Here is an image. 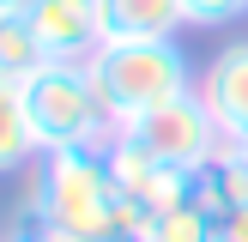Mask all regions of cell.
I'll return each instance as SVG.
<instances>
[{
	"label": "cell",
	"mask_w": 248,
	"mask_h": 242,
	"mask_svg": "<svg viewBox=\"0 0 248 242\" xmlns=\"http://www.w3.org/2000/svg\"><path fill=\"white\" fill-rule=\"evenodd\" d=\"M85 67H91V79H97V97H103L115 133L133 127L140 115H152L157 103L188 97L194 85H200L176 36H157V43H103Z\"/></svg>",
	"instance_id": "6da1fadb"
},
{
	"label": "cell",
	"mask_w": 248,
	"mask_h": 242,
	"mask_svg": "<svg viewBox=\"0 0 248 242\" xmlns=\"http://www.w3.org/2000/svg\"><path fill=\"white\" fill-rule=\"evenodd\" d=\"M24 115H31V133L43 151H79V145L115 139V121H109L85 60H48L36 79H24Z\"/></svg>",
	"instance_id": "7a4b0ae2"
},
{
	"label": "cell",
	"mask_w": 248,
	"mask_h": 242,
	"mask_svg": "<svg viewBox=\"0 0 248 242\" xmlns=\"http://www.w3.org/2000/svg\"><path fill=\"white\" fill-rule=\"evenodd\" d=\"M36 206L48 224L85 230V236H109L121 212V182L109 169L103 145H79V151H43L36 157Z\"/></svg>",
	"instance_id": "3957f363"
},
{
	"label": "cell",
	"mask_w": 248,
	"mask_h": 242,
	"mask_svg": "<svg viewBox=\"0 0 248 242\" xmlns=\"http://www.w3.org/2000/svg\"><path fill=\"white\" fill-rule=\"evenodd\" d=\"M121 133H127V139H140L157 164H176V169H200L206 157L224 151V127H218V115L206 109L200 91L157 103L152 115H140L133 127H121Z\"/></svg>",
	"instance_id": "277c9868"
},
{
	"label": "cell",
	"mask_w": 248,
	"mask_h": 242,
	"mask_svg": "<svg viewBox=\"0 0 248 242\" xmlns=\"http://www.w3.org/2000/svg\"><path fill=\"white\" fill-rule=\"evenodd\" d=\"M48 60H91L103 48V12L97 0H31L24 6Z\"/></svg>",
	"instance_id": "5b68a950"
},
{
	"label": "cell",
	"mask_w": 248,
	"mask_h": 242,
	"mask_svg": "<svg viewBox=\"0 0 248 242\" xmlns=\"http://www.w3.org/2000/svg\"><path fill=\"white\" fill-rule=\"evenodd\" d=\"M194 91H200L206 109L218 115L224 139L248 133V36H242V43H224L212 60H206V73H200Z\"/></svg>",
	"instance_id": "8992f818"
},
{
	"label": "cell",
	"mask_w": 248,
	"mask_h": 242,
	"mask_svg": "<svg viewBox=\"0 0 248 242\" xmlns=\"http://www.w3.org/2000/svg\"><path fill=\"white\" fill-rule=\"evenodd\" d=\"M103 12V43H157L188 24L182 0H97Z\"/></svg>",
	"instance_id": "52a82bcc"
},
{
	"label": "cell",
	"mask_w": 248,
	"mask_h": 242,
	"mask_svg": "<svg viewBox=\"0 0 248 242\" xmlns=\"http://www.w3.org/2000/svg\"><path fill=\"white\" fill-rule=\"evenodd\" d=\"M188 206H200L212 224L230 218L236 206H248V164L230 151V145H224L218 157H206V164L188 176Z\"/></svg>",
	"instance_id": "ba28073f"
},
{
	"label": "cell",
	"mask_w": 248,
	"mask_h": 242,
	"mask_svg": "<svg viewBox=\"0 0 248 242\" xmlns=\"http://www.w3.org/2000/svg\"><path fill=\"white\" fill-rule=\"evenodd\" d=\"M36 157H43V145L31 133V115H24V85L0 79V176L36 164Z\"/></svg>",
	"instance_id": "9c48e42d"
},
{
	"label": "cell",
	"mask_w": 248,
	"mask_h": 242,
	"mask_svg": "<svg viewBox=\"0 0 248 242\" xmlns=\"http://www.w3.org/2000/svg\"><path fill=\"white\" fill-rule=\"evenodd\" d=\"M43 67H48V55H43V43H36L31 18H24V12H0V79L24 85Z\"/></svg>",
	"instance_id": "30bf717a"
},
{
	"label": "cell",
	"mask_w": 248,
	"mask_h": 242,
	"mask_svg": "<svg viewBox=\"0 0 248 242\" xmlns=\"http://www.w3.org/2000/svg\"><path fill=\"white\" fill-rule=\"evenodd\" d=\"M212 218L200 212V206H170V212H152V230H145V242H212Z\"/></svg>",
	"instance_id": "8fae6325"
},
{
	"label": "cell",
	"mask_w": 248,
	"mask_h": 242,
	"mask_svg": "<svg viewBox=\"0 0 248 242\" xmlns=\"http://www.w3.org/2000/svg\"><path fill=\"white\" fill-rule=\"evenodd\" d=\"M43 236H48V212L36 206V194H24L0 224V242H43Z\"/></svg>",
	"instance_id": "7c38bea8"
},
{
	"label": "cell",
	"mask_w": 248,
	"mask_h": 242,
	"mask_svg": "<svg viewBox=\"0 0 248 242\" xmlns=\"http://www.w3.org/2000/svg\"><path fill=\"white\" fill-rule=\"evenodd\" d=\"M188 6V24H200V30H212V24H230L248 12V0H182Z\"/></svg>",
	"instance_id": "4fadbf2b"
},
{
	"label": "cell",
	"mask_w": 248,
	"mask_h": 242,
	"mask_svg": "<svg viewBox=\"0 0 248 242\" xmlns=\"http://www.w3.org/2000/svg\"><path fill=\"white\" fill-rule=\"evenodd\" d=\"M218 236L224 242H248V206H236L230 218H218Z\"/></svg>",
	"instance_id": "5bb4252c"
},
{
	"label": "cell",
	"mask_w": 248,
	"mask_h": 242,
	"mask_svg": "<svg viewBox=\"0 0 248 242\" xmlns=\"http://www.w3.org/2000/svg\"><path fill=\"white\" fill-rule=\"evenodd\" d=\"M43 242H97V236H85V230H67V224H48V236Z\"/></svg>",
	"instance_id": "9a60e30c"
},
{
	"label": "cell",
	"mask_w": 248,
	"mask_h": 242,
	"mask_svg": "<svg viewBox=\"0 0 248 242\" xmlns=\"http://www.w3.org/2000/svg\"><path fill=\"white\" fill-rule=\"evenodd\" d=\"M97 242H145V236H133V230H109V236H97Z\"/></svg>",
	"instance_id": "2e32d148"
},
{
	"label": "cell",
	"mask_w": 248,
	"mask_h": 242,
	"mask_svg": "<svg viewBox=\"0 0 248 242\" xmlns=\"http://www.w3.org/2000/svg\"><path fill=\"white\" fill-rule=\"evenodd\" d=\"M224 145H230V151H236L242 164H248V133H236V139H224Z\"/></svg>",
	"instance_id": "e0dca14e"
},
{
	"label": "cell",
	"mask_w": 248,
	"mask_h": 242,
	"mask_svg": "<svg viewBox=\"0 0 248 242\" xmlns=\"http://www.w3.org/2000/svg\"><path fill=\"white\" fill-rule=\"evenodd\" d=\"M24 6H31V0H0V12H24Z\"/></svg>",
	"instance_id": "ac0fdd59"
}]
</instances>
